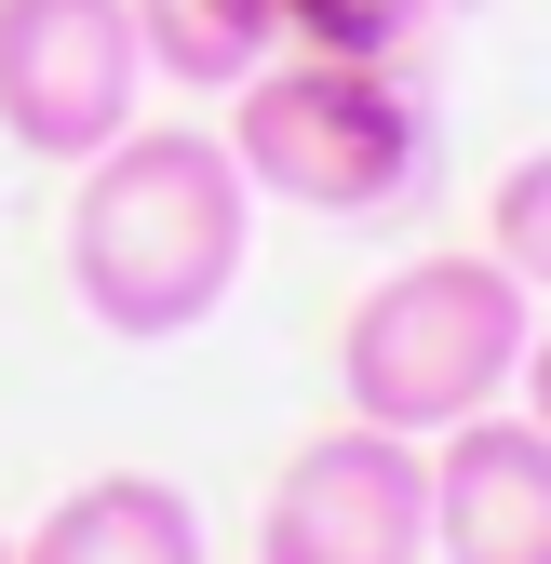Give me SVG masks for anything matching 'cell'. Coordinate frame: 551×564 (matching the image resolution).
Returning <instances> with one entry per match:
<instances>
[{"mask_svg":"<svg viewBox=\"0 0 551 564\" xmlns=\"http://www.w3.org/2000/svg\"><path fill=\"white\" fill-rule=\"evenodd\" d=\"M471 0H283V54H418Z\"/></svg>","mask_w":551,"mask_h":564,"instance_id":"cell-9","label":"cell"},{"mask_svg":"<svg viewBox=\"0 0 551 564\" xmlns=\"http://www.w3.org/2000/svg\"><path fill=\"white\" fill-rule=\"evenodd\" d=\"M525 336H538V296L485 242L403 256V269H377L364 296H350V323H336V390H350V416H377V431L444 444L457 416L511 403Z\"/></svg>","mask_w":551,"mask_h":564,"instance_id":"cell-3","label":"cell"},{"mask_svg":"<svg viewBox=\"0 0 551 564\" xmlns=\"http://www.w3.org/2000/svg\"><path fill=\"white\" fill-rule=\"evenodd\" d=\"M242 256H256V188L229 162V134H202V121L108 134L67 188V296L134 349L202 336L229 310Z\"/></svg>","mask_w":551,"mask_h":564,"instance_id":"cell-1","label":"cell"},{"mask_svg":"<svg viewBox=\"0 0 551 564\" xmlns=\"http://www.w3.org/2000/svg\"><path fill=\"white\" fill-rule=\"evenodd\" d=\"M511 390H525V416L551 431V310H538V336H525V377H511Z\"/></svg>","mask_w":551,"mask_h":564,"instance_id":"cell-11","label":"cell"},{"mask_svg":"<svg viewBox=\"0 0 551 564\" xmlns=\"http://www.w3.org/2000/svg\"><path fill=\"white\" fill-rule=\"evenodd\" d=\"M149 108L134 0H0V134L28 162H95Z\"/></svg>","mask_w":551,"mask_h":564,"instance_id":"cell-4","label":"cell"},{"mask_svg":"<svg viewBox=\"0 0 551 564\" xmlns=\"http://www.w3.org/2000/svg\"><path fill=\"white\" fill-rule=\"evenodd\" d=\"M485 256L551 310V149H525V162L498 175V202H485Z\"/></svg>","mask_w":551,"mask_h":564,"instance_id":"cell-10","label":"cell"},{"mask_svg":"<svg viewBox=\"0 0 551 564\" xmlns=\"http://www.w3.org/2000/svg\"><path fill=\"white\" fill-rule=\"evenodd\" d=\"M256 564H431V444L377 416L310 431L256 511Z\"/></svg>","mask_w":551,"mask_h":564,"instance_id":"cell-5","label":"cell"},{"mask_svg":"<svg viewBox=\"0 0 551 564\" xmlns=\"http://www.w3.org/2000/svg\"><path fill=\"white\" fill-rule=\"evenodd\" d=\"M14 564H202V511L162 470H95L14 538Z\"/></svg>","mask_w":551,"mask_h":564,"instance_id":"cell-7","label":"cell"},{"mask_svg":"<svg viewBox=\"0 0 551 564\" xmlns=\"http://www.w3.org/2000/svg\"><path fill=\"white\" fill-rule=\"evenodd\" d=\"M0 564H14V538H0Z\"/></svg>","mask_w":551,"mask_h":564,"instance_id":"cell-12","label":"cell"},{"mask_svg":"<svg viewBox=\"0 0 551 564\" xmlns=\"http://www.w3.org/2000/svg\"><path fill=\"white\" fill-rule=\"evenodd\" d=\"M431 551L444 564H551V431L485 403L431 444Z\"/></svg>","mask_w":551,"mask_h":564,"instance_id":"cell-6","label":"cell"},{"mask_svg":"<svg viewBox=\"0 0 551 564\" xmlns=\"http://www.w3.org/2000/svg\"><path fill=\"white\" fill-rule=\"evenodd\" d=\"M134 41H149V82L229 95L283 54V0H134Z\"/></svg>","mask_w":551,"mask_h":564,"instance_id":"cell-8","label":"cell"},{"mask_svg":"<svg viewBox=\"0 0 551 564\" xmlns=\"http://www.w3.org/2000/svg\"><path fill=\"white\" fill-rule=\"evenodd\" d=\"M444 121L403 82V54H269L256 82H229V162L256 202L296 216H403L431 188Z\"/></svg>","mask_w":551,"mask_h":564,"instance_id":"cell-2","label":"cell"}]
</instances>
